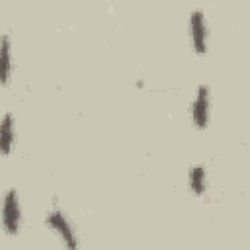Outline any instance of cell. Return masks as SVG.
Instances as JSON below:
<instances>
[{
	"instance_id": "1",
	"label": "cell",
	"mask_w": 250,
	"mask_h": 250,
	"mask_svg": "<svg viewBox=\"0 0 250 250\" xmlns=\"http://www.w3.org/2000/svg\"><path fill=\"white\" fill-rule=\"evenodd\" d=\"M45 225L59 238V242L64 246V250H80V240H78V234L74 230V225L61 207L55 205L53 209L47 211Z\"/></svg>"
},
{
	"instance_id": "2",
	"label": "cell",
	"mask_w": 250,
	"mask_h": 250,
	"mask_svg": "<svg viewBox=\"0 0 250 250\" xmlns=\"http://www.w3.org/2000/svg\"><path fill=\"white\" fill-rule=\"evenodd\" d=\"M21 203H20V193L14 188H8L2 195V229L8 236H18L21 229Z\"/></svg>"
},
{
	"instance_id": "3",
	"label": "cell",
	"mask_w": 250,
	"mask_h": 250,
	"mask_svg": "<svg viewBox=\"0 0 250 250\" xmlns=\"http://www.w3.org/2000/svg\"><path fill=\"white\" fill-rule=\"evenodd\" d=\"M189 117L195 129H207L211 119V90L207 84H199L189 104Z\"/></svg>"
},
{
	"instance_id": "4",
	"label": "cell",
	"mask_w": 250,
	"mask_h": 250,
	"mask_svg": "<svg viewBox=\"0 0 250 250\" xmlns=\"http://www.w3.org/2000/svg\"><path fill=\"white\" fill-rule=\"evenodd\" d=\"M189 41L195 55H205L209 47V25L203 10H191L189 14Z\"/></svg>"
},
{
	"instance_id": "5",
	"label": "cell",
	"mask_w": 250,
	"mask_h": 250,
	"mask_svg": "<svg viewBox=\"0 0 250 250\" xmlns=\"http://www.w3.org/2000/svg\"><path fill=\"white\" fill-rule=\"evenodd\" d=\"M207 186H209V180H207L205 164H193L189 168V172H188V188H189V191L195 197H201V195H205Z\"/></svg>"
},
{
	"instance_id": "6",
	"label": "cell",
	"mask_w": 250,
	"mask_h": 250,
	"mask_svg": "<svg viewBox=\"0 0 250 250\" xmlns=\"http://www.w3.org/2000/svg\"><path fill=\"white\" fill-rule=\"evenodd\" d=\"M16 145V121L10 111L2 115V127H0V146H2V156H8Z\"/></svg>"
},
{
	"instance_id": "7",
	"label": "cell",
	"mask_w": 250,
	"mask_h": 250,
	"mask_svg": "<svg viewBox=\"0 0 250 250\" xmlns=\"http://www.w3.org/2000/svg\"><path fill=\"white\" fill-rule=\"evenodd\" d=\"M12 78V57H10V37L2 35V86H8Z\"/></svg>"
}]
</instances>
